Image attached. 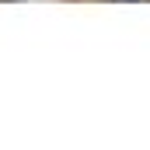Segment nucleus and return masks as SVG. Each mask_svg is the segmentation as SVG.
Returning <instances> with one entry per match:
<instances>
[]
</instances>
